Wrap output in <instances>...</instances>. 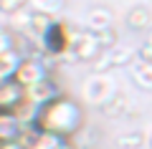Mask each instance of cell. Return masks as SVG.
I'll list each match as a JSON object with an SVG mask.
<instances>
[{"mask_svg":"<svg viewBox=\"0 0 152 149\" xmlns=\"http://www.w3.org/2000/svg\"><path fill=\"white\" fill-rule=\"evenodd\" d=\"M129 76H132V84L142 91H152V63L150 61H142L137 58L134 63L129 66Z\"/></svg>","mask_w":152,"mask_h":149,"instance_id":"5bb4252c","label":"cell"},{"mask_svg":"<svg viewBox=\"0 0 152 149\" xmlns=\"http://www.w3.org/2000/svg\"><path fill=\"white\" fill-rule=\"evenodd\" d=\"M134 61H137V51H134V48L117 43L114 48L104 51L91 66H94L96 73H109V71H117V68H129Z\"/></svg>","mask_w":152,"mask_h":149,"instance_id":"8992f818","label":"cell"},{"mask_svg":"<svg viewBox=\"0 0 152 149\" xmlns=\"http://www.w3.org/2000/svg\"><path fill=\"white\" fill-rule=\"evenodd\" d=\"M84 23H86V31H91V33L107 31V28H112V23H114V13L109 10L107 5H94V8H89Z\"/></svg>","mask_w":152,"mask_h":149,"instance_id":"8fae6325","label":"cell"},{"mask_svg":"<svg viewBox=\"0 0 152 149\" xmlns=\"http://www.w3.org/2000/svg\"><path fill=\"white\" fill-rule=\"evenodd\" d=\"M51 58L46 56H28V58H20L15 71V81L23 86V89H31V86L41 84L43 78L51 76Z\"/></svg>","mask_w":152,"mask_h":149,"instance_id":"5b68a950","label":"cell"},{"mask_svg":"<svg viewBox=\"0 0 152 149\" xmlns=\"http://www.w3.org/2000/svg\"><path fill=\"white\" fill-rule=\"evenodd\" d=\"M150 149H152V137H150Z\"/></svg>","mask_w":152,"mask_h":149,"instance_id":"cb8c5ba5","label":"cell"},{"mask_svg":"<svg viewBox=\"0 0 152 149\" xmlns=\"http://www.w3.org/2000/svg\"><path fill=\"white\" fill-rule=\"evenodd\" d=\"M20 134H23L20 119L13 111H3V109H0V144L15 142V139H20Z\"/></svg>","mask_w":152,"mask_h":149,"instance_id":"7c38bea8","label":"cell"},{"mask_svg":"<svg viewBox=\"0 0 152 149\" xmlns=\"http://www.w3.org/2000/svg\"><path fill=\"white\" fill-rule=\"evenodd\" d=\"M18 142L26 149H79L74 137H61L53 132H41V129L33 124V126H23V134Z\"/></svg>","mask_w":152,"mask_h":149,"instance_id":"277c9868","label":"cell"},{"mask_svg":"<svg viewBox=\"0 0 152 149\" xmlns=\"http://www.w3.org/2000/svg\"><path fill=\"white\" fill-rule=\"evenodd\" d=\"M15 41H18V36L10 25H0V56L15 51Z\"/></svg>","mask_w":152,"mask_h":149,"instance_id":"ac0fdd59","label":"cell"},{"mask_svg":"<svg viewBox=\"0 0 152 149\" xmlns=\"http://www.w3.org/2000/svg\"><path fill=\"white\" fill-rule=\"evenodd\" d=\"M84 121H86L84 106L66 94L41 106L36 116V126L41 132H53L61 137H79V132L84 129Z\"/></svg>","mask_w":152,"mask_h":149,"instance_id":"6da1fadb","label":"cell"},{"mask_svg":"<svg viewBox=\"0 0 152 149\" xmlns=\"http://www.w3.org/2000/svg\"><path fill=\"white\" fill-rule=\"evenodd\" d=\"M26 8H31V0H0V13H5V15L20 13Z\"/></svg>","mask_w":152,"mask_h":149,"instance_id":"ffe728a7","label":"cell"},{"mask_svg":"<svg viewBox=\"0 0 152 149\" xmlns=\"http://www.w3.org/2000/svg\"><path fill=\"white\" fill-rule=\"evenodd\" d=\"M129 109H132L129 94L119 89L107 104H102V106H99V111H102L104 119H122V116H127V114H129Z\"/></svg>","mask_w":152,"mask_h":149,"instance_id":"9c48e42d","label":"cell"},{"mask_svg":"<svg viewBox=\"0 0 152 149\" xmlns=\"http://www.w3.org/2000/svg\"><path fill=\"white\" fill-rule=\"evenodd\" d=\"M147 43L152 46V31H147Z\"/></svg>","mask_w":152,"mask_h":149,"instance_id":"603a6c76","label":"cell"},{"mask_svg":"<svg viewBox=\"0 0 152 149\" xmlns=\"http://www.w3.org/2000/svg\"><path fill=\"white\" fill-rule=\"evenodd\" d=\"M18 63H20V56H18L15 51H10V53H3V56H0V84H3V81L15 78Z\"/></svg>","mask_w":152,"mask_h":149,"instance_id":"2e32d148","label":"cell"},{"mask_svg":"<svg viewBox=\"0 0 152 149\" xmlns=\"http://www.w3.org/2000/svg\"><path fill=\"white\" fill-rule=\"evenodd\" d=\"M99 41V46H102V51H109V48H114L117 43H119V36H117V31L114 28H107V31H99L94 33Z\"/></svg>","mask_w":152,"mask_h":149,"instance_id":"d6986e66","label":"cell"},{"mask_svg":"<svg viewBox=\"0 0 152 149\" xmlns=\"http://www.w3.org/2000/svg\"><path fill=\"white\" fill-rule=\"evenodd\" d=\"M64 8H66V0H31V10L48 13V15H56V18H61Z\"/></svg>","mask_w":152,"mask_h":149,"instance_id":"e0dca14e","label":"cell"},{"mask_svg":"<svg viewBox=\"0 0 152 149\" xmlns=\"http://www.w3.org/2000/svg\"><path fill=\"white\" fill-rule=\"evenodd\" d=\"M147 144V137L142 129H129V132L117 134V147L119 149H142Z\"/></svg>","mask_w":152,"mask_h":149,"instance_id":"9a60e30c","label":"cell"},{"mask_svg":"<svg viewBox=\"0 0 152 149\" xmlns=\"http://www.w3.org/2000/svg\"><path fill=\"white\" fill-rule=\"evenodd\" d=\"M76 33H79V31H76L69 20L58 18V20L41 36V51H43V56L51 58V61L71 58V48H74Z\"/></svg>","mask_w":152,"mask_h":149,"instance_id":"7a4b0ae2","label":"cell"},{"mask_svg":"<svg viewBox=\"0 0 152 149\" xmlns=\"http://www.w3.org/2000/svg\"><path fill=\"white\" fill-rule=\"evenodd\" d=\"M23 99H26V89H23L15 78L0 84V109H3V111H13Z\"/></svg>","mask_w":152,"mask_h":149,"instance_id":"30bf717a","label":"cell"},{"mask_svg":"<svg viewBox=\"0 0 152 149\" xmlns=\"http://www.w3.org/2000/svg\"><path fill=\"white\" fill-rule=\"evenodd\" d=\"M102 53H104V51H102V46H99L96 36H94L91 31L81 28V31L76 33L74 48H71V58H74V61H81V63H94Z\"/></svg>","mask_w":152,"mask_h":149,"instance_id":"52a82bcc","label":"cell"},{"mask_svg":"<svg viewBox=\"0 0 152 149\" xmlns=\"http://www.w3.org/2000/svg\"><path fill=\"white\" fill-rule=\"evenodd\" d=\"M137 58H142V61H150V63H152V46H150V43H142V46L140 48H137Z\"/></svg>","mask_w":152,"mask_h":149,"instance_id":"44dd1931","label":"cell"},{"mask_svg":"<svg viewBox=\"0 0 152 149\" xmlns=\"http://www.w3.org/2000/svg\"><path fill=\"white\" fill-rule=\"evenodd\" d=\"M58 96H64V91H61V86L56 84L53 78H43L41 84H36V86H31V89H26V99L33 104V106H46V104H51V101H56Z\"/></svg>","mask_w":152,"mask_h":149,"instance_id":"ba28073f","label":"cell"},{"mask_svg":"<svg viewBox=\"0 0 152 149\" xmlns=\"http://www.w3.org/2000/svg\"><path fill=\"white\" fill-rule=\"evenodd\" d=\"M0 149H26V147H23V144L15 139V142H5V144H0Z\"/></svg>","mask_w":152,"mask_h":149,"instance_id":"7402d4cb","label":"cell"},{"mask_svg":"<svg viewBox=\"0 0 152 149\" xmlns=\"http://www.w3.org/2000/svg\"><path fill=\"white\" fill-rule=\"evenodd\" d=\"M127 25L134 33H147L152 31V10L147 5H134L127 10Z\"/></svg>","mask_w":152,"mask_h":149,"instance_id":"4fadbf2b","label":"cell"},{"mask_svg":"<svg viewBox=\"0 0 152 149\" xmlns=\"http://www.w3.org/2000/svg\"><path fill=\"white\" fill-rule=\"evenodd\" d=\"M117 91H119V86H117L112 73H96V71H91L81 81V96H84V101L91 104V106L107 104Z\"/></svg>","mask_w":152,"mask_h":149,"instance_id":"3957f363","label":"cell"}]
</instances>
